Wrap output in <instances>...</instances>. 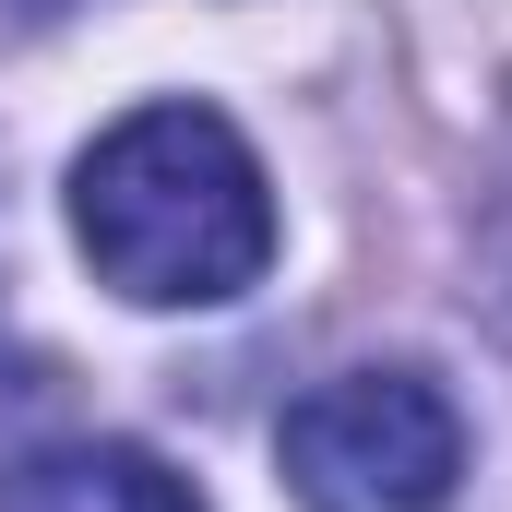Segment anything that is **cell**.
Returning <instances> with one entry per match:
<instances>
[{"label": "cell", "instance_id": "cell-3", "mask_svg": "<svg viewBox=\"0 0 512 512\" xmlns=\"http://www.w3.org/2000/svg\"><path fill=\"white\" fill-rule=\"evenodd\" d=\"M0 512H203V501L143 441H48V453L0 465Z\"/></svg>", "mask_w": 512, "mask_h": 512}, {"label": "cell", "instance_id": "cell-1", "mask_svg": "<svg viewBox=\"0 0 512 512\" xmlns=\"http://www.w3.org/2000/svg\"><path fill=\"white\" fill-rule=\"evenodd\" d=\"M72 239L143 310H227L239 286H262V262H274L262 155L215 108H191V96L131 108L72 167Z\"/></svg>", "mask_w": 512, "mask_h": 512}, {"label": "cell", "instance_id": "cell-4", "mask_svg": "<svg viewBox=\"0 0 512 512\" xmlns=\"http://www.w3.org/2000/svg\"><path fill=\"white\" fill-rule=\"evenodd\" d=\"M0 12H12V24H48V12H72V0H0Z\"/></svg>", "mask_w": 512, "mask_h": 512}, {"label": "cell", "instance_id": "cell-2", "mask_svg": "<svg viewBox=\"0 0 512 512\" xmlns=\"http://www.w3.org/2000/svg\"><path fill=\"white\" fill-rule=\"evenodd\" d=\"M274 465L310 512H441L465 489V417L429 370H346L286 405Z\"/></svg>", "mask_w": 512, "mask_h": 512}]
</instances>
